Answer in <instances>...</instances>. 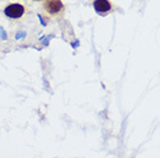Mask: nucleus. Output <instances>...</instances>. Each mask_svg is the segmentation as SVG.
<instances>
[{"instance_id":"3","label":"nucleus","mask_w":160,"mask_h":158,"mask_svg":"<svg viewBox=\"0 0 160 158\" xmlns=\"http://www.w3.org/2000/svg\"><path fill=\"white\" fill-rule=\"evenodd\" d=\"M93 7H94L96 13H99V14H106V13L112 11V5L110 2V0H94Z\"/></svg>"},{"instance_id":"4","label":"nucleus","mask_w":160,"mask_h":158,"mask_svg":"<svg viewBox=\"0 0 160 158\" xmlns=\"http://www.w3.org/2000/svg\"><path fill=\"white\" fill-rule=\"evenodd\" d=\"M32 1H43V0H32Z\"/></svg>"},{"instance_id":"1","label":"nucleus","mask_w":160,"mask_h":158,"mask_svg":"<svg viewBox=\"0 0 160 158\" xmlns=\"http://www.w3.org/2000/svg\"><path fill=\"white\" fill-rule=\"evenodd\" d=\"M43 12L50 17L58 16L64 11V4L62 0H43Z\"/></svg>"},{"instance_id":"2","label":"nucleus","mask_w":160,"mask_h":158,"mask_svg":"<svg viewBox=\"0 0 160 158\" xmlns=\"http://www.w3.org/2000/svg\"><path fill=\"white\" fill-rule=\"evenodd\" d=\"M24 11H26V8L21 4H9L4 8L5 15L12 20L21 19L24 14Z\"/></svg>"}]
</instances>
